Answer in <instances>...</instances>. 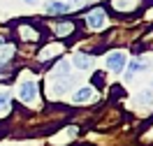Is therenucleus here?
Wrapping results in <instances>:
<instances>
[{
	"mask_svg": "<svg viewBox=\"0 0 153 146\" xmlns=\"http://www.w3.org/2000/svg\"><path fill=\"white\" fill-rule=\"evenodd\" d=\"M7 111H10V93L2 90V93H0V116L7 114Z\"/></svg>",
	"mask_w": 153,
	"mask_h": 146,
	"instance_id": "9b49d317",
	"label": "nucleus"
},
{
	"mask_svg": "<svg viewBox=\"0 0 153 146\" xmlns=\"http://www.w3.org/2000/svg\"><path fill=\"white\" fill-rule=\"evenodd\" d=\"M21 35H26V39H35V37H37V33H35V30H30L28 26H23V28H21Z\"/></svg>",
	"mask_w": 153,
	"mask_h": 146,
	"instance_id": "4468645a",
	"label": "nucleus"
},
{
	"mask_svg": "<svg viewBox=\"0 0 153 146\" xmlns=\"http://www.w3.org/2000/svg\"><path fill=\"white\" fill-rule=\"evenodd\" d=\"M76 70H91L93 67V56H88V53H76L74 58H72Z\"/></svg>",
	"mask_w": 153,
	"mask_h": 146,
	"instance_id": "20e7f679",
	"label": "nucleus"
},
{
	"mask_svg": "<svg viewBox=\"0 0 153 146\" xmlns=\"http://www.w3.org/2000/svg\"><path fill=\"white\" fill-rule=\"evenodd\" d=\"M26 2H28V5H35V2H37V0H26Z\"/></svg>",
	"mask_w": 153,
	"mask_h": 146,
	"instance_id": "f3484780",
	"label": "nucleus"
},
{
	"mask_svg": "<svg viewBox=\"0 0 153 146\" xmlns=\"http://www.w3.org/2000/svg\"><path fill=\"white\" fill-rule=\"evenodd\" d=\"M53 77L56 79H70V63L67 60H60L53 70Z\"/></svg>",
	"mask_w": 153,
	"mask_h": 146,
	"instance_id": "0eeeda50",
	"label": "nucleus"
},
{
	"mask_svg": "<svg viewBox=\"0 0 153 146\" xmlns=\"http://www.w3.org/2000/svg\"><path fill=\"white\" fill-rule=\"evenodd\" d=\"M60 51H63V47H60V44H51V47H47L42 53H39V58H42V60H49L53 53H60Z\"/></svg>",
	"mask_w": 153,
	"mask_h": 146,
	"instance_id": "1a4fd4ad",
	"label": "nucleus"
},
{
	"mask_svg": "<svg viewBox=\"0 0 153 146\" xmlns=\"http://www.w3.org/2000/svg\"><path fill=\"white\" fill-rule=\"evenodd\" d=\"M107 67L118 74V72L125 67V53L123 51H111V53L107 56Z\"/></svg>",
	"mask_w": 153,
	"mask_h": 146,
	"instance_id": "7ed1b4c3",
	"label": "nucleus"
},
{
	"mask_svg": "<svg viewBox=\"0 0 153 146\" xmlns=\"http://www.w3.org/2000/svg\"><path fill=\"white\" fill-rule=\"evenodd\" d=\"M19 100L26 104H33L37 100V84L35 81H23L19 86Z\"/></svg>",
	"mask_w": 153,
	"mask_h": 146,
	"instance_id": "f257e3e1",
	"label": "nucleus"
},
{
	"mask_svg": "<svg viewBox=\"0 0 153 146\" xmlns=\"http://www.w3.org/2000/svg\"><path fill=\"white\" fill-rule=\"evenodd\" d=\"M137 104H144V107L153 104V90H151V88H144V90H139V95H137Z\"/></svg>",
	"mask_w": 153,
	"mask_h": 146,
	"instance_id": "6e6552de",
	"label": "nucleus"
},
{
	"mask_svg": "<svg viewBox=\"0 0 153 146\" xmlns=\"http://www.w3.org/2000/svg\"><path fill=\"white\" fill-rule=\"evenodd\" d=\"M81 2H84V0H72V5H81Z\"/></svg>",
	"mask_w": 153,
	"mask_h": 146,
	"instance_id": "dca6fc26",
	"label": "nucleus"
},
{
	"mask_svg": "<svg viewBox=\"0 0 153 146\" xmlns=\"http://www.w3.org/2000/svg\"><path fill=\"white\" fill-rule=\"evenodd\" d=\"M86 23H88V28H93V30H102L107 26V14H105V10H100V7L91 10V12H88V16H86Z\"/></svg>",
	"mask_w": 153,
	"mask_h": 146,
	"instance_id": "f03ea898",
	"label": "nucleus"
},
{
	"mask_svg": "<svg viewBox=\"0 0 153 146\" xmlns=\"http://www.w3.org/2000/svg\"><path fill=\"white\" fill-rule=\"evenodd\" d=\"M72 33V23H63V26H56V35L58 37H65Z\"/></svg>",
	"mask_w": 153,
	"mask_h": 146,
	"instance_id": "f8f14e48",
	"label": "nucleus"
},
{
	"mask_svg": "<svg viewBox=\"0 0 153 146\" xmlns=\"http://www.w3.org/2000/svg\"><path fill=\"white\" fill-rule=\"evenodd\" d=\"M142 67H144V65L139 63V60H132V63H130V67H128V72H130V74H128V79H132V74H134V72H139Z\"/></svg>",
	"mask_w": 153,
	"mask_h": 146,
	"instance_id": "ddd939ff",
	"label": "nucleus"
},
{
	"mask_svg": "<svg viewBox=\"0 0 153 146\" xmlns=\"http://www.w3.org/2000/svg\"><path fill=\"white\" fill-rule=\"evenodd\" d=\"M93 84H97V86H102V74H100V72H97L95 77H93Z\"/></svg>",
	"mask_w": 153,
	"mask_h": 146,
	"instance_id": "2eb2a0df",
	"label": "nucleus"
},
{
	"mask_svg": "<svg viewBox=\"0 0 153 146\" xmlns=\"http://www.w3.org/2000/svg\"><path fill=\"white\" fill-rule=\"evenodd\" d=\"M114 7L116 10H134L137 7V0H114Z\"/></svg>",
	"mask_w": 153,
	"mask_h": 146,
	"instance_id": "9d476101",
	"label": "nucleus"
},
{
	"mask_svg": "<svg viewBox=\"0 0 153 146\" xmlns=\"http://www.w3.org/2000/svg\"><path fill=\"white\" fill-rule=\"evenodd\" d=\"M93 88L91 86H84V88H79V90H74V95H72V100H74L76 104H81V102H88V100H93Z\"/></svg>",
	"mask_w": 153,
	"mask_h": 146,
	"instance_id": "39448f33",
	"label": "nucleus"
},
{
	"mask_svg": "<svg viewBox=\"0 0 153 146\" xmlns=\"http://www.w3.org/2000/svg\"><path fill=\"white\" fill-rule=\"evenodd\" d=\"M44 10H47L49 14H63V12L70 10V5H67V2H60V0H49Z\"/></svg>",
	"mask_w": 153,
	"mask_h": 146,
	"instance_id": "423d86ee",
	"label": "nucleus"
}]
</instances>
